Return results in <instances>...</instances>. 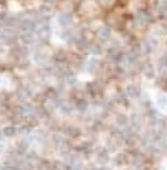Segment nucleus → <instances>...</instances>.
Masks as SVG:
<instances>
[{
    "mask_svg": "<svg viewBox=\"0 0 167 170\" xmlns=\"http://www.w3.org/2000/svg\"><path fill=\"white\" fill-rule=\"evenodd\" d=\"M18 26L24 33H32L38 29V22L37 20H32V18H24L18 23Z\"/></svg>",
    "mask_w": 167,
    "mask_h": 170,
    "instance_id": "nucleus-1",
    "label": "nucleus"
},
{
    "mask_svg": "<svg viewBox=\"0 0 167 170\" xmlns=\"http://www.w3.org/2000/svg\"><path fill=\"white\" fill-rule=\"evenodd\" d=\"M71 22H73V17H71V14H69V12H64V14H61L58 17V23L62 26V28H69V26L71 24Z\"/></svg>",
    "mask_w": 167,
    "mask_h": 170,
    "instance_id": "nucleus-2",
    "label": "nucleus"
},
{
    "mask_svg": "<svg viewBox=\"0 0 167 170\" xmlns=\"http://www.w3.org/2000/svg\"><path fill=\"white\" fill-rule=\"evenodd\" d=\"M155 105H157L158 110H161V111L167 110V96L166 94H158L155 97Z\"/></svg>",
    "mask_w": 167,
    "mask_h": 170,
    "instance_id": "nucleus-3",
    "label": "nucleus"
},
{
    "mask_svg": "<svg viewBox=\"0 0 167 170\" xmlns=\"http://www.w3.org/2000/svg\"><path fill=\"white\" fill-rule=\"evenodd\" d=\"M97 37L102 40V41H106V40H109V37H111V31H109L108 26H102V28L97 31Z\"/></svg>",
    "mask_w": 167,
    "mask_h": 170,
    "instance_id": "nucleus-4",
    "label": "nucleus"
},
{
    "mask_svg": "<svg viewBox=\"0 0 167 170\" xmlns=\"http://www.w3.org/2000/svg\"><path fill=\"white\" fill-rule=\"evenodd\" d=\"M46 56L44 55V52H41V50H37V52H33V61H35L37 64H43V62H46Z\"/></svg>",
    "mask_w": 167,
    "mask_h": 170,
    "instance_id": "nucleus-5",
    "label": "nucleus"
},
{
    "mask_svg": "<svg viewBox=\"0 0 167 170\" xmlns=\"http://www.w3.org/2000/svg\"><path fill=\"white\" fill-rule=\"evenodd\" d=\"M109 160V155H108V151H105V149H100L99 153H97V161L102 162V164H105L106 161Z\"/></svg>",
    "mask_w": 167,
    "mask_h": 170,
    "instance_id": "nucleus-6",
    "label": "nucleus"
},
{
    "mask_svg": "<svg viewBox=\"0 0 167 170\" xmlns=\"http://www.w3.org/2000/svg\"><path fill=\"white\" fill-rule=\"evenodd\" d=\"M17 132H18L17 128H14V126H6L3 129V135H6V137H14Z\"/></svg>",
    "mask_w": 167,
    "mask_h": 170,
    "instance_id": "nucleus-7",
    "label": "nucleus"
},
{
    "mask_svg": "<svg viewBox=\"0 0 167 170\" xmlns=\"http://www.w3.org/2000/svg\"><path fill=\"white\" fill-rule=\"evenodd\" d=\"M128 94H129V97L137 99L138 94H140V90H138L137 87H134V85H129V87H128Z\"/></svg>",
    "mask_w": 167,
    "mask_h": 170,
    "instance_id": "nucleus-8",
    "label": "nucleus"
},
{
    "mask_svg": "<svg viewBox=\"0 0 167 170\" xmlns=\"http://www.w3.org/2000/svg\"><path fill=\"white\" fill-rule=\"evenodd\" d=\"M137 59H138V55H135V53H129L128 56H126V64H129V65H134L137 62Z\"/></svg>",
    "mask_w": 167,
    "mask_h": 170,
    "instance_id": "nucleus-9",
    "label": "nucleus"
},
{
    "mask_svg": "<svg viewBox=\"0 0 167 170\" xmlns=\"http://www.w3.org/2000/svg\"><path fill=\"white\" fill-rule=\"evenodd\" d=\"M97 59L96 58H91V59H88V61H87V70H94L96 69V67H97Z\"/></svg>",
    "mask_w": 167,
    "mask_h": 170,
    "instance_id": "nucleus-10",
    "label": "nucleus"
},
{
    "mask_svg": "<svg viewBox=\"0 0 167 170\" xmlns=\"http://www.w3.org/2000/svg\"><path fill=\"white\" fill-rule=\"evenodd\" d=\"M158 8H159V12H163V14L167 15V0H161Z\"/></svg>",
    "mask_w": 167,
    "mask_h": 170,
    "instance_id": "nucleus-11",
    "label": "nucleus"
},
{
    "mask_svg": "<svg viewBox=\"0 0 167 170\" xmlns=\"http://www.w3.org/2000/svg\"><path fill=\"white\" fill-rule=\"evenodd\" d=\"M21 40H23V43L29 44V43H32V41H33V37L30 35V33H24V35L21 37Z\"/></svg>",
    "mask_w": 167,
    "mask_h": 170,
    "instance_id": "nucleus-12",
    "label": "nucleus"
},
{
    "mask_svg": "<svg viewBox=\"0 0 167 170\" xmlns=\"http://www.w3.org/2000/svg\"><path fill=\"white\" fill-rule=\"evenodd\" d=\"M21 112H23V114H32V112H33V108L29 106V105H23V106H21Z\"/></svg>",
    "mask_w": 167,
    "mask_h": 170,
    "instance_id": "nucleus-13",
    "label": "nucleus"
},
{
    "mask_svg": "<svg viewBox=\"0 0 167 170\" xmlns=\"http://www.w3.org/2000/svg\"><path fill=\"white\" fill-rule=\"evenodd\" d=\"M78 108H79V111H85V108H87V102H79L78 103Z\"/></svg>",
    "mask_w": 167,
    "mask_h": 170,
    "instance_id": "nucleus-14",
    "label": "nucleus"
},
{
    "mask_svg": "<svg viewBox=\"0 0 167 170\" xmlns=\"http://www.w3.org/2000/svg\"><path fill=\"white\" fill-rule=\"evenodd\" d=\"M6 84H8V79H5V78H0V87H5Z\"/></svg>",
    "mask_w": 167,
    "mask_h": 170,
    "instance_id": "nucleus-15",
    "label": "nucleus"
},
{
    "mask_svg": "<svg viewBox=\"0 0 167 170\" xmlns=\"http://www.w3.org/2000/svg\"><path fill=\"white\" fill-rule=\"evenodd\" d=\"M71 170H81V167H79V166H73Z\"/></svg>",
    "mask_w": 167,
    "mask_h": 170,
    "instance_id": "nucleus-16",
    "label": "nucleus"
},
{
    "mask_svg": "<svg viewBox=\"0 0 167 170\" xmlns=\"http://www.w3.org/2000/svg\"><path fill=\"white\" fill-rule=\"evenodd\" d=\"M93 170H108V169H93Z\"/></svg>",
    "mask_w": 167,
    "mask_h": 170,
    "instance_id": "nucleus-17",
    "label": "nucleus"
},
{
    "mask_svg": "<svg viewBox=\"0 0 167 170\" xmlns=\"http://www.w3.org/2000/svg\"><path fill=\"white\" fill-rule=\"evenodd\" d=\"M2 135H3V134H2V132H0V140H2Z\"/></svg>",
    "mask_w": 167,
    "mask_h": 170,
    "instance_id": "nucleus-18",
    "label": "nucleus"
}]
</instances>
